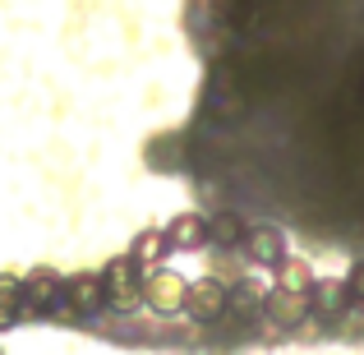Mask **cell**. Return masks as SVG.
<instances>
[{"label": "cell", "instance_id": "cell-1", "mask_svg": "<svg viewBox=\"0 0 364 355\" xmlns=\"http://www.w3.org/2000/svg\"><path fill=\"white\" fill-rule=\"evenodd\" d=\"M102 282H107V309L111 314H139L148 304V272L134 263L129 254H116L102 267Z\"/></svg>", "mask_w": 364, "mask_h": 355}, {"label": "cell", "instance_id": "cell-2", "mask_svg": "<svg viewBox=\"0 0 364 355\" xmlns=\"http://www.w3.org/2000/svg\"><path fill=\"white\" fill-rule=\"evenodd\" d=\"M23 319H60L65 323V277L55 267L23 272Z\"/></svg>", "mask_w": 364, "mask_h": 355}, {"label": "cell", "instance_id": "cell-3", "mask_svg": "<svg viewBox=\"0 0 364 355\" xmlns=\"http://www.w3.org/2000/svg\"><path fill=\"white\" fill-rule=\"evenodd\" d=\"M102 309H107V282H102V272H74V277H65V323L97 319Z\"/></svg>", "mask_w": 364, "mask_h": 355}, {"label": "cell", "instance_id": "cell-4", "mask_svg": "<svg viewBox=\"0 0 364 355\" xmlns=\"http://www.w3.org/2000/svg\"><path fill=\"white\" fill-rule=\"evenodd\" d=\"M189 286H194V282H185V277L171 272V267L152 272L148 277V309L161 314V319H176V314L189 304Z\"/></svg>", "mask_w": 364, "mask_h": 355}, {"label": "cell", "instance_id": "cell-5", "mask_svg": "<svg viewBox=\"0 0 364 355\" xmlns=\"http://www.w3.org/2000/svg\"><path fill=\"white\" fill-rule=\"evenodd\" d=\"M350 300H355V295H350L346 277H318L314 291H309V314L323 319V323H337V319H346Z\"/></svg>", "mask_w": 364, "mask_h": 355}, {"label": "cell", "instance_id": "cell-6", "mask_svg": "<svg viewBox=\"0 0 364 355\" xmlns=\"http://www.w3.org/2000/svg\"><path fill=\"white\" fill-rule=\"evenodd\" d=\"M189 319H198V323H213V319H222L226 309H231V286L226 282H217V277H198L194 286H189Z\"/></svg>", "mask_w": 364, "mask_h": 355}, {"label": "cell", "instance_id": "cell-7", "mask_svg": "<svg viewBox=\"0 0 364 355\" xmlns=\"http://www.w3.org/2000/svg\"><path fill=\"white\" fill-rule=\"evenodd\" d=\"M245 249H249V263H258V267H282L286 258V235H282V226H267V222H258V226H249V235H245Z\"/></svg>", "mask_w": 364, "mask_h": 355}, {"label": "cell", "instance_id": "cell-8", "mask_svg": "<svg viewBox=\"0 0 364 355\" xmlns=\"http://www.w3.org/2000/svg\"><path fill=\"white\" fill-rule=\"evenodd\" d=\"M263 319L272 323V328H300V323L309 319V295H291V291H282V286H272V291L263 295Z\"/></svg>", "mask_w": 364, "mask_h": 355}, {"label": "cell", "instance_id": "cell-9", "mask_svg": "<svg viewBox=\"0 0 364 355\" xmlns=\"http://www.w3.org/2000/svg\"><path fill=\"white\" fill-rule=\"evenodd\" d=\"M166 254H171V240H166V226H148V231H139L134 235V245H129V258L143 267V272H161V263H166Z\"/></svg>", "mask_w": 364, "mask_h": 355}, {"label": "cell", "instance_id": "cell-10", "mask_svg": "<svg viewBox=\"0 0 364 355\" xmlns=\"http://www.w3.org/2000/svg\"><path fill=\"white\" fill-rule=\"evenodd\" d=\"M166 240H171V249H198V245H208V217L203 213L171 217V222H166Z\"/></svg>", "mask_w": 364, "mask_h": 355}, {"label": "cell", "instance_id": "cell-11", "mask_svg": "<svg viewBox=\"0 0 364 355\" xmlns=\"http://www.w3.org/2000/svg\"><path fill=\"white\" fill-rule=\"evenodd\" d=\"M23 319V277L0 272V332Z\"/></svg>", "mask_w": 364, "mask_h": 355}, {"label": "cell", "instance_id": "cell-12", "mask_svg": "<svg viewBox=\"0 0 364 355\" xmlns=\"http://www.w3.org/2000/svg\"><path fill=\"white\" fill-rule=\"evenodd\" d=\"M245 235H249V226H245L235 213H217V217H208V240L217 245V254H222V249H231V245H245Z\"/></svg>", "mask_w": 364, "mask_h": 355}, {"label": "cell", "instance_id": "cell-13", "mask_svg": "<svg viewBox=\"0 0 364 355\" xmlns=\"http://www.w3.org/2000/svg\"><path fill=\"white\" fill-rule=\"evenodd\" d=\"M314 267H309V258H286L282 267H277V286L282 291H291V295H309L314 291Z\"/></svg>", "mask_w": 364, "mask_h": 355}, {"label": "cell", "instance_id": "cell-14", "mask_svg": "<svg viewBox=\"0 0 364 355\" xmlns=\"http://www.w3.org/2000/svg\"><path fill=\"white\" fill-rule=\"evenodd\" d=\"M346 286H350V295H355V300H364V263H355V272L346 277Z\"/></svg>", "mask_w": 364, "mask_h": 355}]
</instances>
